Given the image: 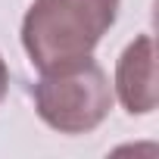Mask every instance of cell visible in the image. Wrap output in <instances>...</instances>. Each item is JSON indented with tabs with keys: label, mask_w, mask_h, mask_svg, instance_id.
I'll list each match as a JSON object with an SVG mask.
<instances>
[{
	"label": "cell",
	"mask_w": 159,
	"mask_h": 159,
	"mask_svg": "<svg viewBox=\"0 0 159 159\" xmlns=\"http://www.w3.org/2000/svg\"><path fill=\"white\" fill-rule=\"evenodd\" d=\"M34 106L53 131L88 134L109 116L112 84L91 56H81L44 72L34 84Z\"/></svg>",
	"instance_id": "7a4b0ae2"
},
{
	"label": "cell",
	"mask_w": 159,
	"mask_h": 159,
	"mask_svg": "<svg viewBox=\"0 0 159 159\" xmlns=\"http://www.w3.org/2000/svg\"><path fill=\"white\" fill-rule=\"evenodd\" d=\"M116 91H119L122 106L131 116H147V112L156 109V100H159V91H156V50H153L150 34H140L119 56Z\"/></svg>",
	"instance_id": "3957f363"
},
{
	"label": "cell",
	"mask_w": 159,
	"mask_h": 159,
	"mask_svg": "<svg viewBox=\"0 0 159 159\" xmlns=\"http://www.w3.org/2000/svg\"><path fill=\"white\" fill-rule=\"evenodd\" d=\"M7 88H10V72H7V62L0 56V100L7 97Z\"/></svg>",
	"instance_id": "277c9868"
},
{
	"label": "cell",
	"mask_w": 159,
	"mask_h": 159,
	"mask_svg": "<svg viewBox=\"0 0 159 159\" xmlns=\"http://www.w3.org/2000/svg\"><path fill=\"white\" fill-rule=\"evenodd\" d=\"M116 13L119 0H34L22 22V47L41 72L91 56Z\"/></svg>",
	"instance_id": "6da1fadb"
}]
</instances>
